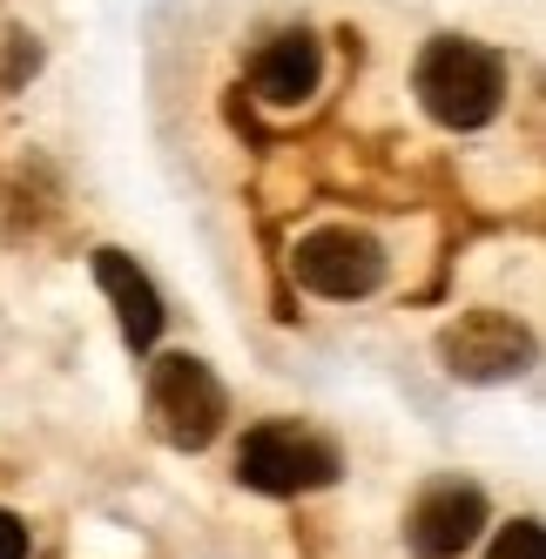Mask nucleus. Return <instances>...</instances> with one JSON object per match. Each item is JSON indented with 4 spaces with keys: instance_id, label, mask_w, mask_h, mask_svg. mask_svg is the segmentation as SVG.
Segmentation results:
<instances>
[{
    "instance_id": "nucleus-1",
    "label": "nucleus",
    "mask_w": 546,
    "mask_h": 559,
    "mask_svg": "<svg viewBox=\"0 0 546 559\" xmlns=\"http://www.w3.org/2000/svg\"><path fill=\"white\" fill-rule=\"evenodd\" d=\"M412 88L425 102V115L446 129H486L499 102H506V61L486 41H459V34H439L432 48L418 55Z\"/></svg>"
},
{
    "instance_id": "nucleus-2",
    "label": "nucleus",
    "mask_w": 546,
    "mask_h": 559,
    "mask_svg": "<svg viewBox=\"0 0 546 559\" xmlns=\"http://www.w3.org/2000/svg\"><path fill=\"white\" fill-rule=\"evenodd\" d=\"M229 418V397L216 384V371L189 350H169L149 365V425L169 438L176 452H203Z\"/></svg>"
},
{
    "instance_id": "nucleus-3",
    "label": "nucleus",
    "mask_w": 546,
    "mask_h": 559,
    "mask_svg": "<svg viewBox=\"0 0 546 559\" xmlns=\"http://www.w3.org/2000/svg\"><path fill=\"white\" fill-rule=\"evenodd\" d=\"M237 478L250 492L270 499H297V492H318L337 478V452L324 445L318 431H297V425H257L244 431L237 445Z\"/></svg>"
},
{
    "instance_id": "nucleus-4",
    "label": "nucleus",
    "mask_w": 546,
    "mask_h": 559,
    "mask_svg": "<svg viewBox=\"0 0 546 559\" xmlns=\"http://www.w3.org/2000/svg\"><path fill=\"white\" fill-rule=\"evenodd\" d=\"M290 276L331 304H351V297H371L384 284V250H378V236L351 229V223H324L290 250Z\"/></svg>"
},
{
    "instance_id": "nucleus-5",
    "label": "nucleus",
    "mask_w": 546,
    "mask_h": 559,
    "mask_svg": "<svg viewBox=\"0 0 546 559\" xmlns=\"http://www.w3.org/2000/svg\"><path fill=\"white\" fill-rule=\"evenodd\" d=\"M439 357L465 384H499V378H520L533 365V331L506 310H465L459 324L439 331Z\"/></svg>"
},
{
    "instance_id": "nucleus-6",
    "label": "nucleus",
    "mask_w": 546,
    "mask_h": 559,
    "mask_svg": "<svg viewBox=\"0 0 546 559\" xmlns=\"http://www.w3.org/2000/svg\"><path fill=\"white\" fill-rule=\"evenodd\" d=\"M486 526V492L465 478H432L405 512V546L418 559H459Z\"/></svg>"
},
{
    "instance_id": "nucleus-7",
    "label": "nucleus",
    "mask_w": 546,
    "mask_h": 559,
    "mask_svg": "<svg viewBox=\"0 0 546 559\" xmlns=\"http://www.w3.org/2000/svg\"><path fill=\"white\" fill-rule=\"evenodd\" d=\"M318 82H324V48H318V34H304V27L277 34V41L257 55V68H250V88H257L270 108L310 102V95H318Z\"/></svg>"
},
{
    "instance_id": "nucleus-8",
    "label": "nucleus",
    "mask_w": 546,
    "mask_h": 559,
    "mask_svg": "<svg viewBox=\"0 0 546 559\" xmlns=\"http://www.w3.org/2000/svg\"><path fill=\"white\" fill-rule=\"evenodd\" d=\"M95 284L108 290L115 317H122L129 350H155V337H163V297H155V284L135 270V257H122V250H95Z\"/></svg>"
},
{
    "instance_id": "nucleus-9",
    "label": "nucleus",
    "mask_w": 546,
    "mask_h": 559,
    "mask_svg": "<svg viewBox=\"0 0 546 559\" xmlns=\"http://www.w3.org/2000/svg\"><path fill=\"white\" fill-rule=\"evenodd\" d=\"M486 559H546V546H539V526L533 519H513L499 539H492V552Z\"/></svg>"
},
{
    "instance_id": "nucleus-10",
    "label": "nucleus",
    "mask_w": 546,
    "mask_h": 559,
    "mask_svg": "<svg viewBox=\"0 0 546 559\" xmlns=\"http://www.w3.org/2000/svg\"><path fill=\"white\" fill-rule=\"evenodd\" d=\"M0 559H27V526L14 512H0Z\"/></svg>"
}]
</instances>
